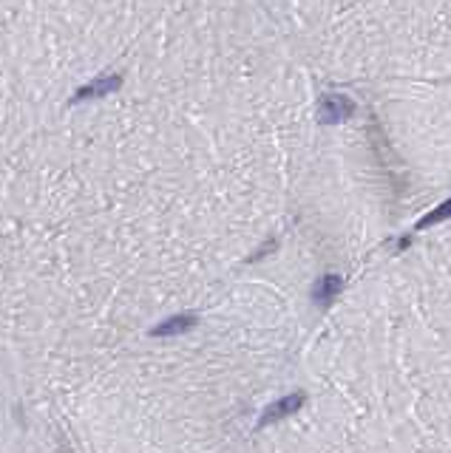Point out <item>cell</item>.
I'll list each match as a JSON object with an SVG mask.
<instances>
[{
  "label": "cell",
  "mask_w": 451,
  "mask_h": 453,
  "mask_svg": "<svg viewBox=\"0 0 451 453\" xmlns=\"http://www.w3.org/2000/svg\"><path fill=\"white\" fill-rule=\"evenodd\" d=\"M119 86H122V77H103V80H97L91 86H83L77 94L71 97V102H83V100H91V97H103L108 91H117Z\"/></svg>",
  "instance_id": "obj_5"
},
{
  "label": "cell",
  "mask_w": 451,
  "mask_h": 453,
  "mask_svg": "<svg viewBox=\"0 0 451 453\" xmlns=\"http://www.w3.org/2000/svg\"><path fill=\"white\" fill-rule=\"evenodd\" d=\"M301 405H304V394H301V391H295V394H289V397H284V400L273 403V405H270V408H264V414L259 417V428H267V425H273V422H278V419H284V417L295 414Z\"/></svg>",
  "instance_id": "obj_2"
},
{
  "label": "cell",
  "mask_w": 451,
  "mask_h": 453,
  "mask_svg": "<svg viewBox=\"0 0 451 453\" xmlns=\"http://www.w3.org/2000/svg\"><path fill=\"white\" fill-rule=\"evenodd\" d=\"M193 326H196V315L188 312V315H174V318L162 320L159 326L150 329V334H154V337H174V334H182V332H188Z\"/></svg>",
  "instance_id": "obj_4"
},
{
  "label": "cell",
  "mask_w": 451,
  "mask_h": 453,
  "mask_svg": "<svg viewBox=\"0 0 451 453\" xmlns=\"http://www.w3.org/2000/svg\"><path fill=\"white\" fill-rule=\"evenodd\" d=\"M445 218H451V198H445L437 210H431L429 215H423L420 221H417V230H426V226H431V224H440V221H445Z\"/></svg>",
  "instance_id": "obj_6"
},
{
  "label": "cell",
  "mask_w": 451,
  "mask_h": 453,
  "mask_svg": "<svg viewBox=\"0 0 451 453\" xmlns=\"http://www.w3.org/2000/svg\"><path fill=\"white\" fill-rule=\"evenodd\" d=\"M341 292V278L338 275H324V278H318L315 280V286H313V300L321 306V309H327L332 300H335V295Z\"/></svg>",
  "instance_id": "obj_3"
},
{
  "label": "cell",
  "mask_w": 451,
  "mask_h": 453,
  "mask_svg": "<svg viewBox=\"0 0 451 453\" xmlns=\"http://www.w3.org/2000/svg\"><path fill=\"white\" fill-rule=\"evenodd\" d=\"M349 114H355V102L346 94H327L318 102V119L324 125H338L349 119Z\"/></svg>",
  "instance_id": "obj_1"
}]
</instances>
